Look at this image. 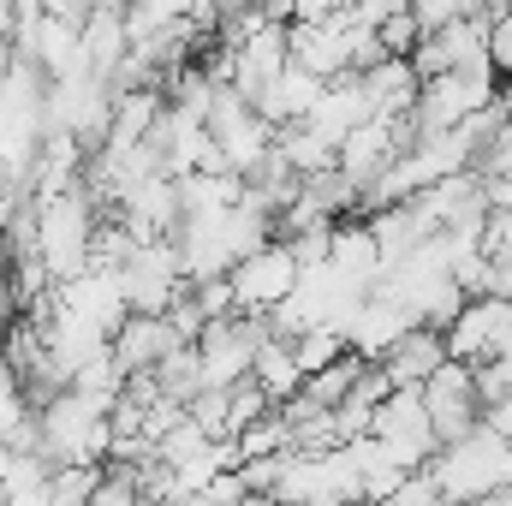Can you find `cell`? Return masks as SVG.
Wrapping results in <instances>:
<instances>
[{
	"instance_id": "1",
	"label": "cell",
	"mask_w": 512,
	"mask_h": 506,
	"mask_svg": "<svg viewBox=\"0 0 512 506\" xmlns=\"http://www.w3.org/2000/svg\"><path fill=\"white\" fill-rule=\"evenodd\" d=\"M429 471L447 501H495L512 483V435H501L495 423H477L471 435L441 441Z\"/></svg>"
},
{
	"instance_id": "2",
	"label": "cell",
	"mask_w": 512,
	"mask_h": 506,
	"mask_svg": "<svg viewBox=\"0 0 512 506\" xmlns=\"http://www.w3.org/2000/svg\"><path fill=\"white\" fill-rule=\"evenodd\" d=\"M227 280H233V298H239V310L268 316V310H280V304L298 292V280H304V262H298V251H292V239H262L256 251H245L233 268H227Z\"/></svg>"
},
{
	"instance_id": "3",
	"label": "cell",
	"mask_w": 512,
	"mask_h": 506,
	"mask_svg": "<svg viewBox=\"0 0 512 506\" xmlns=\"http://www.w3.org/2000/svg\"><path fill=\"white\" fill-rule=\"evenodd\" d=\"M423 405H429V423H435V441H459L483 423L489 399H483V381H477V364L465 358H447L435 376L423 381Z\"/></svg>"
},
{
	"instance_id": "4",
	"label": "cell",
	"mask_w": 512,
	"mask_h": 506,
	"mask_svg": "<svg viewBox=\"0 0 512 506\" xmlns=\"http://www.w3.org/2000/svg\"><path fill=\"white\" fill-rule=\"evenodd\" d=\"M512 346V298L507 292H477L465 298V310L447 322V352L465 364H489L495 352Z\"/></svg>"
},
{
	"instance_id": "5",
	"label": "cell",
	"mask_w": 512,
	"mask_h": 506,
	"mask_svg": "<svg viewBox=\"0 0 512 506\" xmlns=\"http://www.w3.org/2000/svg\"><path fill=\"white\" fill-rule=\"evenodd\" d=\"M322 268H328L340 286L370 292V286L382 280V268H387V251H382V239H376V227H370V221L340 215V221H334V251H328Z\"/></svg>"
},
{
	"instance_id": "6",
	"label": "cell",
	"mask_w": 512,
	"mask_h": 506,
	"mask_svg": "<svg viewBox=\"0 0 512 506\" xmlns=\"http://www.w3.org/2000/svg\"><path fill=\"white\" fill-rule=\"evenodd\" d=\"M173 346H179V328H173L167 310H131L126 322L114 328V358L126 364L131 376L137 370H161Z\"/></svg>"
},
{
	"instance_id": "7",
	"label": "cell",
	"mask_w": 512,
	"mask_h": 506,
	"mask_svg": "<svg viewBox=\"0 0 512 506\" xmlns=\"http://www.w3.org/2000/svg\"><path fill=\"white\" fill-rule=\"evenodd\" d=\"M447 358H453V352H447V328H435V322H411L382 364H387V376H393V387H423Z\"/></svg>"
},
{
	"instance_id": "8",
	"label": "cell",
	"mask_w": 512,
	"mask_h": 506,
	"mask_svg": "<svg viewBox=\"0 0 512 506\" xmlns=\"http://www.w3.org/2000/svg\"><path fill=\"white\" fill-rule=\"evenodd\" d=\"M322 90H328V78H316L310 66L292 60L280 78H268V84L256 90V114L274 120V126H298V120H310V108H316Z\"/></svg>"
},
{
	"instance_id": "9",
	"label": "cell",
	"mask_w": 512,
	"mask_h": 506,
	"mask_svg": "<svg viewBox=\"0 0 512 506\" xmlns=\"http://www.w3.org/2000/svg\"><path fill=\"white\" fill-rule=\"evenodd\" d=\"M274 399H292L298 387H304V364H298V346L286 340V334H262V346H256V370H251Z\"/></svg>"
},
{
	"instance_id": "10",
	"label": "cell",
	"mask_w": 512,
	"mask_h": 506,
	"mask_svg": "<svg viewBox=\"0 0 512 506\" xmlns=\"http://www.w3.org/2000/svg\"><path fill=\"white\" fill-rule=\"evenodd\" d=\"M215 441H221V435H209V429H203V423H197V417L185 411V417H179V423H173V429H167V435L155 441V447H161V465H185V459L209 453Z\"/></svg>"
},
{
	"instance_id": "11",
	"label": "cell",
	"mask_w": 512,
	"mask_h": 506,
	"mask_svg": "<svg viewBox=\"0 0 512 506\" xmlns=\"http://www.w3.org/2000/svg\"><path fill=\"white\" fill-rule=\"evenodd\" d=\"M292 346H298V364H304V376H310V370H322V364H334L340 352H352L346 328H328V322H322V328H304Z\"/></svg>"
},
{
	"instance_id": "12",
	"label": "cell",
	"mask_w": 512,
	"mask_h": 506,
	"mask_svg": "<svg viewBox=\"0 0 512 506\" xmlns=\"http://www.w3.org/2000/svg\"><path fill=\"white\" fill-rule=\"evenodd\" d=\"M489 66L501 78H512V6L489 12Z\"/></svg>"
}]
</instances>
